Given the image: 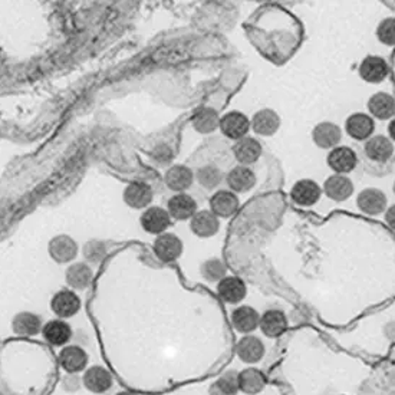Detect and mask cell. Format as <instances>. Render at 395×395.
Returning <instances> with one entry per match:
<instances>
[{
	"label": "cell",
	"instance_id": "obj_4",
	"mask_svg": "<svg viewBox=\"0 0 395 395\" xmlns=\"http://www.w3.org/2000/svg\"><path fill=\"white\" fill-rule=\"evenodd\" d=\"M153 247L155 256L164 263H171L183 255V242L173 233L160 235Z\"/></svg>",
	"mask_w": 395,
	"mask_h": 395
},
{
	"label": "cell",
	"instance_id": "obj_19",
	"mask_svg": "<svg viewBox=\"0 0 395 395\" xmlns=\"http://www.w3.org/2000/svg\"><path fill=\"white\" fill-rule=\"evenodd\" d=\"M59 364L68 374H78L86 366L88 354L81 347H65L59 352Z\"/></svg>",
	"mask_w": 395,
	"mask_h": 395
},
{
	"label": "cell",
	"instance_id": "obj_34",
	"mask_svg": "<svg viewBox=\"0 0 395 395\" xmlns=\"http://www.w3.org/2000/svg\"><path fill=\"white\" fill-rule=\"evenodd\" d=\"M237 372L227 371L209 389L210 395H237Z\"/></svg>",
	"mask_w": 395,
	"mask_h": 395
},
{
	"label": "cell",
	"instance_id": "obj_5",
	"mask_svg": "<svg viewBox=\"0 0 395 395\" xmlns=\"http://www.w3.org/2000/svg\"><path fill=\"white\" fill-rule=\"evenodd\" d=\"M82 384L95 394H104L111 389L114 381L111 372L100 365H95L86 369L82 378Z\"/></svg>",
	"mask_w": 395,
	"mask_h": 395
},
{
	"label": "cell",
	"instance_id": "obj_15",
	"mask_svg": "<svg viewBox=\"0 0 395 395\" xmlns=\"http://www.w3.org/2000/svg\"><path fill=\"white\" fill-rule=\"evenodd\" d=\"M361 78L371 83H379L388 76V63L379 56H366L358 69Z\"/></svg>",
	"mask_w": 395,
	"mask_h": 395
},
{
	"label": "cell",
	"instance_id": "obj_20",
	"mask_svg": "<svg viewBox=\"0 0 395 395\" xmlns=\"http://www.w3.org/2000/svg\"><path fill=\"white\" fill-rule=\"evenodd\" d=\"M342 138L341 128L334 123H321L312 131L314 143L324 150L335 148Z\"/></svg>",
	"mask_w": 395,
	"mask_h": 395
},
{
	"label": "cell",
	"instance_id": "obj_10",
	"mask_svg": "<svg viewBox=\"0 0 395 395\" xmlns=\"http://www.w3.org/2000/svg\"><path fill=\"white\" fill-rule=\"evenodd\" d=\"M124 202L133 209H144L153 202V188L147 183L134 181L124 190Z\"/></svg>",
	"mask_w": 395,
	"mask_h": 395
},
{
	"label": "cell",
	"instance_id": "obj_29",
	"mask_svg": "<svg viewBox=\"0 0 395 395\" xmlns=\"http://www.w3.org/2000/svg\"><path fill=\"white\" fill-rule=\"evenodd\" d=\"M164 180L170 190L181 193L193 184L194 173L188 167L178 164V165H173L171 168H168Z\"/></svg>",
	"mask_w": 395,
	"mask_h": 395
},
{
	"label": "cell",
	"instance_id": "obj_3",
	"mask_svg": "<svg viewBox=\"0 0 395 395\" xmlns=\"http://www.w3.org/2000/svg\"><path fill=\"white\" fill-rule=\"evenodd\" d=\"M51 308L59 318H72L81 309V298L75 292L63 289L53 294Z\"/></svg>",
	"mask_w": 395,
	"mask_h": 395
},
{
	"label": "cell",
	"instance_id": "obj_21",
	"mask_svg": "<svg viewBox=\"0 0 395 395\" xmlns=\"http://www.w3.org/2000/svg\"><path fill=\"white\" fill-rule=\"evenodd\" d=\"M267 379L260 369L246 368L237 374V386L239 391L247 395H256L265 389Z\"/></svg>",
	"mask_w": 395,
	"mask_h": 395
},
{
	"label": "cell",
	"instance_id": "obj_28",
	"mask_svg": "<svg viewBox=\"0 0 395 395\" xmlns=\"http://www.w3.org/2000/svg\"><path fill=\"white\" fill-rule=\"evenodd\" d=\"M227 184L236 193H247L256 184V174L249 167L237 165L227 174Z\"/></svg>",
	"mask_w": 395,
	"mask_h": 395
},
{
	"label": "cell",
	"instance_id": "obj_24",
	"mask_svg": "<svg viewBox=\"0 0 395 395\" xmlns=\"http://www.w3.org/2000/svg\"><path fill=\"white\" fill-rule=\"evenodd\" d=\"M233 154L240 164L249 165V164L256 163L260 158L262 145L257 140H255L252 137H243V138L237 140V143L235 144Z\"/></svg>",
	"mask_w": 395,
	"mask_h": 395
},
{
	"label": "cell",
	"instance_id": "obj_30",
	"mask_svg": "<svg viewBox=\"0 0 395 395\" xmlns=\"http://www.w3.org/2000/svg\"><path fill=\"white\" fill-rule=\"evenodd\" d=\"M42 334L46 342H49L53 347H62L68 344L72 338L71 327L61 319L51 321L45 327H42Z\"/></svg>",
	"mask_w": 395,
	"mask_h": 395
},
{
	"label": "cell",
	"instance_id": "obj_12",
	"mask_svg": "<svg viewBox=\"0 0 395 395\" xmlns=\"http://www.w3.org/2000/svg\"><path fill=\"white\" fill-rule=\"evenodd\" d=\"M374 130H375L374 120L364 113H356L349 116L345 123L347 134L358 141L368 140L372 135Z\"/></svg>",
	"mask_w": 395,
	"mask_h": 395
},
{
	"label": "cell",
	"instance_id": "obj_16",
	"mask_svg": "<svg viewBox=\"0 0 395 395\" xmlns=\"http://www.w3.org/2000/svg\"><path fill=\"white\" fill-rule=\"evenodd\" d=\"M259 327L267 338H279L287 329V317L279 309H269L260 317Z\"/></svg>",
	"mask_w": 395,
	"mask_h": 395
},
{
	"label": "cell",
	"instance_id": "obj_18",
	"mask_svg": "<svg viewBox=\"0 0 395 395\" xmlns=\"http://www.w3.org/2000/svg\"><path fill=\"white\" fill-rule=\"evenodd\" d=\"M197 213V203L191 195L178 193L168 200V215L175 220L191 219Z\"/></svg>",
	"mask_w": 395,
	"mask_h": 395
},
{
	"label": "cell",
	"instance_id": "obj_2",
	"mask_svg": "<svg viewBox=\"0 0 395 395\" xmlns=\"http://www.w3.org/2000/svg\"><path fill=\"white\" fill-rule=\"evenodd\" d=\"M220 131L230 140H240L246 137V134L250 130V120L239 113V111H232L223 116L219 121Z\"/></svg>",
	"mask_w": 395,
	"mask_h": 395
},
{
	"label": "cell",
	"instance_id": "obj_32",
	"mask_svg": "<svg viewBox=\"0 0 395 395\" xmlns=\"http://www.w3.org/2000/svg\"><path fill=\"white\" fill-rule=\"evenodd\" d=\"M92 277H93L92 269L86 263H75L69 266V269L66 270L68 284L78 290L86 289L91 284Z\"/></svg>",
	"mask_w": 395,
	"mask_h": 395
},
{
	"label": "cell",
	"instance_id": "obj_9",
	"mask_svg": "<svg viewBox=\"0 0 395 395\" xmlns=\"http://www.w3.org/2000/svg\"><path fill=\"white\" fill-rule=\"evenodd\" d=\"M358 164V157L355 151L349 147H335L328 155V165L337 173V174H348L355 170Z\"/></svg>",
	"mask_w": 395,
	"mask_h": 395
},
{
	"label": "cell",
	"instance_id": "obj_40",
	"mask_svg": "<svg viewBox=\"0 0 395 395\" xmlns=\"http://www.w3.org/2000/svg\"><path fill=\"white\" fill-rule=\"evenodd\" d=\"M117 395H137V394H134V392H130V391H121V392H118Z\"/></svg>",
	"mask_w": 395,
	"mask_h": 395
},
{
	"label": "cell",
	"instance_id": "obj_26",
	"mask_svg": "<svg viewBox=\"0 0 395 395\" xmlns=\"http://www.w3.org/2000/svg\"><path fill=\"white\" fill-rule=\"evenodd\" d=\"M365 154L375 163H386L394 154V144L384 135H375L365 143Z\"/></svg>",
	"mask_w": 395,
	"mask_h": 395
},
{
	"label": "cell",
	"instance_id": "obj_22",
	"mask_svg": "<svg viewBox=\"0 0 395 395\" xmlns=\"http://www.w3.org/2000/svg\"><path fill=\"white\" fill-rule=\"evenodd\" d=\"M250 125L253 127V131L256 134L263 135V137H270V135L276 134V131L279 130L280 117L277 116L276 111H273L270 108H265V110L257 111L253 116Z\"/></svg>",
	"mask_w": 395,
	"mask_h": 395
},
{
	"label": "cell",
	"instance_id": "obj_25",
	"mask_svg": "<svg viewBox=\"0 0 395 395\" xmlns=\"http://www.w3.org/2000/svg\"><path fill=\"white\" fill-rule=\"evenodd\" d=\"M369 113L378 120H389L395 114L394 96L386 92L374 93L368 101Z\"/></svg>",
	"mask_w": 395,
	"mask_h": 395
},
{
	"label": "cell",
	"instance_id": "obj_17",
	"mask_svg": "<svg viewBox=\"0 0 395 395\" xmlns=\"http://www.w3.org/2000/svg\"><path fill=\"white\" fill-rule=\"evenodd\" d=\"M236 352H237V356L243 362H246V364H256V362L262 361V358L265 356L266 348H265V344L262 342L260 338L247 335V337L242 338L237 342Z\"/></svg>",
	"mask_w": 395,
	"mask_h": 395
},
{
	"label": "cell",
	"instance_id": "obj_38",
	"mask_svg": "<svg viewBox=\"0 0 395 395\" xmlns=\"http://www.w3.org/2000/svg\"><path fill=\"white\" fill-rule=\"evenodd\" d=\"M85 256L88 260L93 263L101 262V259L106 256V247L103 243H98V242L88 243L85 247Z\"/></svg>",
	"mask_w": 395,
	"mask_h": 395
},
{
	"label": "cell",
	"instance_id": "obj_13",
	"mask_svg": "<svg viewBox=\"0 0 395 395\" xmlns=\"http://www.w3.org/2000/svg\"><path fill=\"white\" fill-rule=\"evenodd\" d=\"M190 227L195 236L213 237L220 229V222H219V217L212 212L202 210V212H197L191 217Z\"/></svg>",
	"mask_w": 395,
	"mask_h": 395
},
{
	"label": "cell",
	"instance_id": "obj_27",
	"mask_svg": "<svg viewBox=\"0 0 395 395\" xmlns=\"http://www.w3.org/2000/svg\"><path fill=\"white\" fill-rule=\"evenodd\" d=\"M49 255L58 263H66L76 257L78 246L69 236H58L49 243Z\"/></svg>",
	"mask_w": 395,
	"mask_h": 395
},
{
	"label": "cell",
	"instance_id": "obj_37",
	"mask_svg": "<svg viewBox=\"0 0 395 395\" xmlns=\"http://www.w3.org/2000/svg\"><path fill=\"white\" fill-rule=\"evenodd\" d=\"M395 19L394 18H386L384 19L379 25H378V29H376V36L378 39L385 43V45H389L392 46L395 43Z\"/></svg>",
	"mask_w": 395,
	"mask_h": 395
},
{
	"label": "cell",
	"instance_id": "obj_7",
	"mask_svg": "<svg viewBox=\"0 0 395 395\" xmlns=\"http://www.w3.org/2000/svg\"><path fill=\"white\" fill-rule=\"evenodd\" d=\"M140 223L147 233L163 235L171 226V216L164 209L154 206L141 215Z\"/></svg>",
	"mask_w": 395,
	"mask_h": 395
},
{
	"label": "cell",
	"instance_id": "obj_1",
	"mask_svg": "<svg viewBox=\"0 0 395 395\" xmlns=\"http://www.w3.org/2000/svg\"><path fill=\"white\" fill-rule=\"evenodd\" d=\"M322 194V188L318 183H315L314 180H299L298 183H294V185L292 187L290 191V197L292 200L304 207H309L318 203V200L321 199Z\"/></svg>",
	"mask_w": 395,
	"mask_h": 395
},
{
	"label": "cell",
	"instance_id": "obj_6",
	"mask_svg": "<svg viewBox=\"0 0 395 395\" xmlns=\"http://www.w3.org/2000/svg\"><path fill=\"white\" fill-rule=\"evenodd\" d=\"M217 294L220 299H223L227 304H239L246 298L247 287L240 277L226 276L222 280H219Z\"/></svg>",
	"mask_w": 395,
	"mask_h": 395
},
{
	"label": "cell",
	"instance_id": "obj_11",
	"mask_svg": "<svg viewBox=\"0 0 395 395\" xmlns=\"http://www.w3.org/2000/svg\"><path fill=\"white\" fill-rule=\"evenodd\" d=\"M210 212L217 217H230L239 209V199L233 191L219 190L210 199Z\"/></svg>",
	"mask_w": 395,
	"mask_h": 395
},
{
	"label": "cell",
	"instance_id": "obj_31",
	"mask_svg": "<svg viewBox=\"0 0 395 395\" xmlns=\"http://www.w3.org/2000/svg\"><path fill=\"white\" fill-rule=\"evenodd\" d=\"M12 329L21 337H34L41 332L42 321L38 315L31 312H21L12 321Z\"/></svg>",
	"mask_w": 395,
	"mask_h": 395
},
{
	"label": "cell",
	"instance_id": "obj_14",
	"mask_svg": "<svg viewBox=\"0 0 395 395\" xmlns=\"http://www.w3.org/2000/svg\"><path fill=\"white\" fill-rule=\"evenodd\" d=\"M324 191L334 202H345L354 193V184L352 181L342 175V174H334L331 175L325 184H324Z\"/></svg>",
	"mask_w": 395,
	"mask_h": 395
},
{
	"label": "cell",
	"instance_id": "obj_23",
	"mask_svg": "<svg viewBox=\"0 0 395 395\" xmlns=\"http://www.w3.org/2000/svg\"><path fill=\"white\" fill-rule=\"evenodd\" d=\"M260 322L259 312L247 305H242L232 312V324L236 331L242 334H250L257 329Z\"/></svg>",
	"mask_w": 395,
	"mask_h": 395
},
{
	"label": "cell",
	"instance_id": "obj_35",
	"mask_svg": "<svg viewBox=\"0 0 395 395\" xmlns=\"http://www.w3.org/2000/svg\"><path fill=\"white\" fill-rule=\"evenodd\" d=\"M200 272L203 275V277L209 282H219L223 277H226V266L220 259H209L206 260L202 267Z\"/></svg>",
	"mask_w": 395,
	"mask_h": 395
},
{
	"label": "cell",
	"instance_id": "obj_36",
	"mask_svg": "<svg viewBox=\"0 0 395 395\" xmlns=\"http://www.w3.org/2000/svg\"><path fill=\"white\" fill-rule=\"evenodd\" d=\"M195 177H197V181H199L203 187L210 190V188H216L222 183L223 174L217 167L206 165V167H203V168H200L199 171H197Z\"/></svg>",
	"mask_w": 395,
	"mask_h": 395
},
{
	"label": "cell",
	"instance_id": "obj_33",
	"mask_svg": "<svg viewBox=\"0 0 395 395\" xmlns=\"http://www.w3.org/2000/svg\"><path fill=\"white\" fill-rule=\"evenodd\" d=\"M219 114L213 108H202L193 117V127L200 134H212L219 127Z\"/></svg>",
	"mask_w": 395,
	"mask_h": 395
},
{
	"label": "cell",
	"instance_id": "obj_8",
	"mask_svg": "<svg viewBox=\"0 0 395 395\" xmlns=\"http://www.w3.org/2000/svg\"><path fill=\"white\" fill-rule=\"evenodd\" d=\"M356 206L361 212L369 216H376L385 210L386 197L378 188H365L356 197Z\"/></svg>",
	"mask_w": 395,
	"mask_h": 395
},
{
	"label": "cell",
	"instance_id": "obj_39",
	"mask_svg": "<svg viewBox=\"0 0 395 395\" xmlns=\"http://www.w3.org/2000/svg\"><path fill=\"white\" fill-rule=\"evenodd\" d=\"M63 386L66 391H76L81 386V381L78 379L76 374H69L63 379Z\"/></svg>",
	"mask_w": 395,
	"mask_h": 395
}]
</instances>
